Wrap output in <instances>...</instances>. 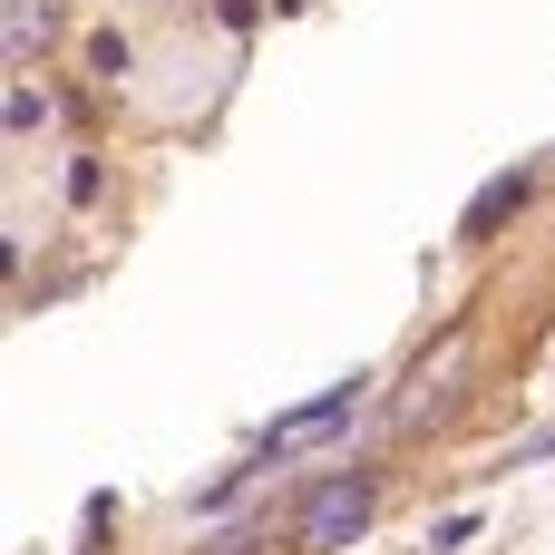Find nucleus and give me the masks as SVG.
<instances>
[{"instance_id": "1", "label": "nucleus", "mask_w": 555, "mask_h": 555, "mask_svg": "<svg viewBox=\"0 0 555 555\" xmlns=\"http://www.w3.org/2000/svg\"><path fill=\"white\" fill-rule=\"evenodd\" d=\"M361 527H371V478H351V468H341V478H322V488L302 498V517H293V537H302V546H322V555L351 546Z\"/></svg>"}, {"instance_id": "2", "label": "nucleus", "mask_w": 555, "mask_h": 555, "mask_svg": "<svg viewBox=\"0 0 555 555\" xmlns=\"http://www.w3.org/2000/svg\"><path fill=\"white\" fill-rule=\"evenodd\" d=\"M361 400H371V380L351 371L341 390H322V400H302V410H283V420L263 429V449H302V439H332L341 420H361Z\"/></svg>"}, {"instance_id": "3", "label": "nucleus", "mask_w": 555, "mask_h": 555, "mask_svg": "<svg viewBox=\"0 0 555 555\" xmlns=\"http://www.w3.org/2000/svg\"><path fill=\"white\" fill-rule=\"evenodd\" d=\"M517 205H527V176H498V185H478V205H468V224H459V234L478 244V234H498Z\"/></svg>"}, {"instance_id": "4", "label": "nucleus", "mask_w": 555, "mask_h": 555, "mask_svg": "<svg viewBox=\"0 0 555 555\" xmlns=\"http://www.w3.org/2000/svg\"><path fill=\"white\" fill-rule=\"evenodd\" d=\"M49 29H59L49 0H10V59H20V68H29V49H49Z\"/></svg>"}, {"instance_id": "5", "label": "nucleus", "mask_w": 555, "mask_h": 555, "mask_svg": "<svg viewBox=\"0 0 555 555\" xmlns=\"http://www.w3.org/2000/svg\"><path fill=\"white\" fill-rule=\"evenodd\" d=\"M29 127H49V98L29 78H10V137H29Z\"/></svg>"}, {"instance_id": "6", "label": "nucleus", "mask_w": 555, "mask_h": 555, "mask_svg": "<svg viewBox=\"0 0 555 555\" xmlns=\"http://www.w3.org/2000/svg\"><path fill=\"white\" fill-rule=\"evenodd\" d=\"M88 59H98V78H127V68H137V49H127L117 29H98V39H88Z\"/></svg>"}]
</instances>
